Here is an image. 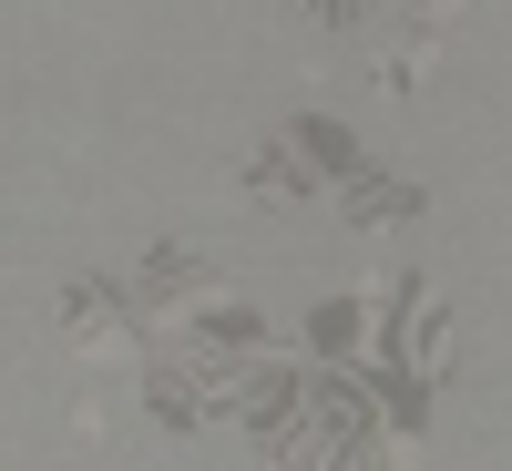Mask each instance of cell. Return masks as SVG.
<instances>
[{"mask_svg": "<svg viewBox=\"0 0 512 471\" xmlns=\"http://www.w3.org/2000/svg\"><path fill=\"white\" fill-rule=\"evenodd\" d=\"M308 21H359V0H297Z\"/></svg>", "mask_w": 512, "mask_h": 471, "instance_id": "cell-1", "label": "cell"}, {"mask_svg": "<svg viewBox=\"0 0 512 471\" xmlns=\"http://www.w3.org/2000/svg\"><path fill=\"white\" fill-rule=\"evenodd\" d=\"M420 11H461V0H420Z\"/></svg>", "mask_w": 512, "mask_h": 471, "instance_id": "cell-2", "label": "cell"}]
</instances>
